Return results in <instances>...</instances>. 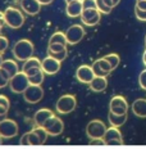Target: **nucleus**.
Masks as SVG:
<instances>
[{"label": "nucleus", "instance_id": "obj_41", "mask_svg": "<svg viewBox=\"0 0 146 149\" xmlns=\"http://www.w3.org/2000/svg\"><path fill=\"white\" fill-rule=\"evenodd\" d=\"M102 1H104L107 5H109L110 8H114V7H116V4H114L113 0H102Z\"/></svg>", "mask_w": 146, "mask_h": 149}, {"label": "nucleus", "instance_id": "obj_21", "mask_svg": "<svg viewBox=\"0 0 146 149\" xmlns=\"http://www.w3.org/2000/svg\"><path fill=\"white\" fill-rule=\"evenodd\" d=\"M108 88V80L107 77L101 76H95V79L90 82V89L94 93H101Z\"/></svg>", "mask_w": 146, "mask_h": 149}, {"label": "nucleus", "instance_id": "obj_37", "mask_svg": "<svg viewBox=\"0 0 146 149\" xmlns=\"http://www.w3.org/2000/svg\"><path fill=\"white\" fill-rule=\"evenodd\" d=\"M0 105L8 108V109H9V107H10V102H9V99L5 97V95H0Z\"/></svg>", "mask_w": 146, "mask_h": 149}, {"label": "nucleus", "instance_id": "obj_36", "mask_svg": "<svg viewBox=\"0 0 146 149\" xmlns=\"http://www.w3.org/2000/svg\"><path fill=\"white\" fill-rule=\"evenodd\" d=\"M90 145H107L105 140L102 138H96V139H90Z\"/></svg>", "mask_w": 146, "mask_h": 149}, {"label": "nucleus", "instance_id": "obj_52", "mask_svg": "<svg viewBox=\"0 0 146 149\" xmlns=\"http://www.w3.org/2000/svg\"><path fill=\"white\" fill-rule=\"evenodd\" d=\"M0 32H1V30H0Z\"/></svg>", "mask_w": 146, "mask_h": 149}, {"label": "nucleus", "instance_id": "obj_2", "mask_svg": "<svg viewBox=\"0 0 146 149\" xmlns=\"http://www.w3.org/2000/svg\"><path fill=\"white\" fill-rule=\"evenodd\" d=\"M5 14V23H7L8 27L10 29H21L24 23V15L22 13V9H18L14 7H8L4 10Z\"/></svg>", "mask_w": 146, "mask_h": 149}, {"label": "nucleus", "instance_id": "obj_30", "mask_svg": "<svg viewBox=\"0 0 146 149\" xmlns=\"http://www.w3.org/2000/svg\"><path fill=\"white\" fill-rule=\"evenodd\" d=\"M96 7H98V9L101 12L102 14H108V13H110L111 12V9L113 8H110L109 5H107L102 0H96Z\"/></svg>", "mask_w": 146, "mask_h": 149}, {"label": "nucleus", "instance_id": "obj_7", "mask_svg": "<svg viewBox=\"0 0 146 149\" xmlns=\"http://www.w3.org/2000/svg\"><path fill=\"white\" fill-rule=\"evenodd\" d=\"M42 98H44V89L41 88V85L30 84L28 88L23 91V99L30 104L39 103V102H41Z\"/></svg>", "mask_w": 146, "mask_h": 149}, {"label": "nucleus", "instance_id": "obj_16", "mask_svg": "<svg viewBox=\"0 0 146 149\" xmlns=\"http://www.w3.org/2000/svg\"><path fill=\"white\" fill-rule=\"evenodd\" d=\"M42 4L39 0H21V9L28 15H36L41 10Z\"/></svg>", "mask_w": 146, "mask_h": 149}, {"label": "nucleus", "instance_id": "obj_38", "mask_svg": "<svg viewBox=\"0 0 146 149\" xmlns=\"http://www.w3.org/2000/svg\"><path fill=\"white\" fill-rule=\"evenodd\" d=\"M136 7L146 10V0H136Z\"/></svg>", "mask_w": 146, "mask_h": 149}, {"label": "nucleus", "instance_id": "obj_25", "mask_svg": "<svg viewBox=\"0 0 146 149\" xmlns=\"http://www.w3.org/2000/svg\"><path fill=\"white\" fill-rule=\"evenodd\" d=\"M45 74L46 73L42 71V68H40V70L37 71L35 74H32V76L28 77V79H30V84H33V85H41V84L44 82Z\"/></svg>", "mask_w": 146, "mask_h": 149}, {"label": "nucleus", "instance_id": "obj_35", "mask_svg": "<svg viewBox=\"0 0 146 149\" xmlns=\"http://www.w3.org/2000/svg\"><path fill=\"white\" fill-rule=\"evenodd\" d=\"M83 9H89V8H98L96 7V0H82Z\"/></svg>", "mask_w": 146, "mask_h": 149}, {"label": "nucleus", "instance_id": "obj_8", "mask_svg": "<svg viewBox=\"0 0 146 149\" xmlns=\"http://www.w3.org/2000/svg\"><path fill=\"white\" fill-rule=\"evenodd\" d=\"M101 12L98 8H89V9H83L81 13V21L85 26H96L99 22L101 21Z\"/></svg>", "mask_w": 146, "mask_h": 149}, {"label": "nucleus", "instance_id": "obj_51", "mask_svg": "<svg viewBox=\"0 0 146 149\" xmlns=\"http://www.w3.org/2000/svg\"><path fill=\"white\" fill-rule=\"evenodd\" d=\"M145 45H146V36H145Z\"/></svg>", "mask_w": 146, "mask_h": 149}, {"label": "nucleus", "instance_id": "obj_22", "mask_svg": "<svg viewBox=\"0 0 146 149\" xmlns=\"http://www.w3.org/2000/svg\"><path fill=\"white\" fill-rule=\"evenodd\" d=\"M108 121H109L110 126L120 127L122 125L126 123V121H127V113L126 114H117V113H113V112L109 111V114H108Z\"/></svg>", "mask_w": 146, "mask_h": 149}, {"label": "nucleus", "instance_id": "obj_40", "mask_svg": "<svg viewBox=\"0 0 146 149\" xmlns=\"http://www.w3.org/2000/svg\"><path fill=\"white\" fill-rule=\"evenodd\" d=\"M8 108H5V107H3V105H0V114L1 116H7V113H8Z\"/></svg>", "mask_w": 146, "mask_h": 149}, {"label": "nucleus", "instance_id": "obj_28", "mask_svg": "<svg viewBox=\"0 0 146 149\" xmlns=\"http://www.w3.org/2000/svg\"><path fill=\"white\" fill-rule=\"evenodd\" d=\"M92 70H94V72H95V76H101V77H107V76H109V73L108 72H105L104 70L100 67V64L98 63V61H95L94 63H92Z\"/></svg>", "mask_w": 146, "mask_h": 149}, {"label": "nucleus", "instance_id": "obj_32", "mask_svg": "<svg viewBox=\"0 0 146 149\" xmlns=\"http://www.w3.org/2000/svg\"><path fill=\"white\" fill-rule=\"evenodd\" d=\"M8 84H9V77L4 72H3V70L0 68V89L5 88Z\"/></svg>", "mask_w": 146, "mask_h": 149}, {"label": "nucleus", "instance_id": "obj_46", "mask_svg": "<svg viewBox=\"0 0 146 149\" xmlns=\"http://www.w3.org/2000/svg\"><path fill=\"white\" fill-rule=\"evenodd\" d=\"M113 1H114V4H116V7H117V5L119 4V1H120V0H113Z\"/></svg>", "mask_w": 146, "mask_h": 149}, {"label": "nucleus", "instance_id": "obj_1", "mask_svg": "<svg viewBox=\"0 0 146 149\" xmlns=\"http://www.w3.org/2000/svg\"><path fill=\"white\" fill-rule=\"evenodd\" d=\"M12 53H13L14 58L19 62H24L28 58L33 57V53H35V45L33 42L28 39H22L19 41H17L13 45V49H12Z\"/></svg>", "mask_w": 146, "mask_h": 149}, {"label": "nucleus", "instance_id": "obj_3", "mask_svg": "<svg viewBox=\"0 0 146 149\" xmlns=\"http://www.w3.org/2000/svg\"><path fill=\"white\" fill-rule=\"evenodd\" d=\"M77 107V99L73 94L62 95L55 103V111L59 114H68L73 112Z\"/></svg>", "mask_w": 146, "mask_h": 149}, {"label": "nucleus", "instance_id": "obj_39", "mask_svg": "<svg viewBox=\"0 0 146 149\" xmlns=\"http://www.w3.org/2000/svg\"><path fill=\"white\" fill-rule=\"evenodd\" d=\"M19 144H22V145H30V141H28V132H27V134H24L22 138H21Z\"/></svg>", "mask_w": 146, "mask_h": 149}, {"label": "nucleus", "instance_id": "obj_34", "mask_svg": "<svg viewBox=\"0 0 146 149\" xmlns=\"http://www.w3.org/2000/svg\"><path fill=\"white\" fill-rule=\"evenodd\" d=\"M138 84L141 86V89L146 90V70H144L138 76Z\"/></svg>", "mask_w": 146, "mask_h": 149}, {"label": "nucleus", "instance_id": "obj_50", "mask_svg": "<svg viewBox=\"0 0 146 149\" xmlns=\"http://www.w3.org/2000/svg\"><path fill=\"white\" fill-rule=\"evenodd\" d=\"M69 1H73V0H66V3H69Z\"/></svg>", "mask_w": 146, "mask_h": 149}, {"label": "nucleus", "instance_id": "obj_44", "mask_svg": "<svg viewBox=\"0 0 146 149\" xmlns=\"http://www.w3.org/2000/svg\"><path fill=\"white\" fill-rule=\"evenodd\" d=\"M142 62H144V64L146 66V50L144 52V55H142Z\"/></svg>", "mask_w": 146, "mask_h": 149}, {"label": "nucleus", "instance_id": "obj_17", "mask_svg": "<svg viewBox=\"0 0 146 149\" xmlns=\"http://www.w3.org/2000/svg\"><path fill=\"white\" fill-rule=\"evenodd\" d=\"M0 68H1L3 72L9 77V80H10L14 74H17L19 72V66H18V63H17V59H4Z\"/></svg>", "mask_w": 146, "mask_h": 149}, {"label": "nucleus", "instance_id": "obj_23", "mask_svg": "<svg viewBox=\"0 0 146 149\" xmlns=\"http://www.w3.org/2000/svg\"><path fill=\"white\" fill-rule=\"evenodd\" d=\"M49 44H64V45H68V40H67L66 32H59V31L54 32L50 36V39H49Z\"/></svg>", "mask_w": 146, "mask_h": 149}, {"label": "nucleus", "instance_id": "obj_4", "mask_svg": "<svg viewBox=\"0 0 146 149\" xmlns=\"http://www.w3.org/2000/svg\"><path fill=\"white\" fill-rule=\"evenodd\" d=\"M30 86V79L23 71H19L9 80V89L14 94H23V91Z\"/></svg>", "mask_w": 146, "mask_h": 149}, {"label": "nucleus", "instance_id": "obj_49", "mask_svg": "<svg viewBox=\"0 0 146 149\" xmlns=\"http://www.w3.org/2000/svg\"><path fill=\"white\" fill-rule=\"evenodd\" d=\"M1 143H3V138H1V136H0V144H1Z\"/></svg>", "mask_w": 146, "mask_h": 149}, {"label": "nucleus", "instance_id": "obj_9", "mask_svg": "<svg viewBox=\"0 0 146 149\" xmlns=\"http://www.w3.org/2000/svg\"><path fill=\"white\" fill-rule=\"evenodd\" d=\"M85 33H86V31L83 29V26H81V24H72V26L66 31L68 44L69 45L78 44L81 40L85 37Z\"/></svg>", "mask_w": 146, "mask_h": 149}, {"label": "nucleus", "instance_id": "obj_26", "mask_svg": "<svg viewBox=\"0 0 146 149\" xmlns=\"http://www.w3.org/2000/svg\"><path fill=\"white\" fill-rule=\"evenodd\" d=\"M33 131L36 132L37 135H39V138H40V140H41L42 144H45V141H46V139H48V136H49V132H48V130L45 129L44 126H35L33 127Z\"/></svg>", "mask_w": 146, "mask_h": 149}, {"label": "nucleus", "instance_id": "obj_20", "mask_svg": "<svg viewBox=\"0 0 146 149\" xmlns=\"http://www.w3.org/2000/svg\"><path fill=\"white\" fill-rule=\"evenodd\" d=\"M131 109L133 112V114L137 117H141V118H145L146 117V99H136L132 103Z\"/></svg>", "mask_w": 146, "mask_h": 149}, {"label": "nucleus", "instance_id": "obj_6", "mask_svg": "<svg viewBox=\"0 0 146 149\" xmlns=\"http://www.w3.org/2000/svg\"><path fill=\"white\" fill-rule=\"evenodd\" d=\"M108 127L105 123L100 120H92L90 121L86 126V135L89 139H96V138H104Z\"/></svg>", "mask_w": 146, "mask_h": 149}, {"label": "nucleus", "instance_id": "obj_48", "mask_svg": "<svg viewBox=\"0 0 146 149\" xmlns=\"http://www.w3.org/2000/svg\"><path fill=\"white\" fill-rule=\"evenodd\" d=\"M3 27H4V24H3L1 22H0V30H1V29H3Z\"/></svg>", "mask_w": 146, "mask_h": 149}, {"label": "nucleus", "instance_id": "obj_31", "mask_svg": "<svg viewBox=\"0 0 146 149\" xmlns=\"http://www.w3.org/2000/svg\"><path fill=\"white\" fill-rule=\"evenodd\" d=\"M135 15L138 21H141V22H145L146 21V10H144V9H140L137 7H135Z\"/></svg>", "mask_w": 146, "mask_h": 149}, {"label": "nucleus", "instance_id": "obj_27", "mask_svg": "<svg viewBox=\"0 0 146 149\" xmlns=\"http://www.w3.org/2000/svg\"><path fill=\"white\" fill-rule=\"evenodd\" d=\"M104 58L110 63V66H111V68H113V71L118 67V64H119V62H120L119 55L116 54V53H111V54H107Z\"/></svg>", "mask_w": 146, "mask_h": 149}, {"label": "nucleus", "instance_id": "obj_12", "mask_svg": "<svg viewBox=\"0 0 146 149\" xmlns=\"http://www.w3.org/2000/svg\"><path fill=\"white\" fill-rule=\"evenodd\" d=\"M60 63L62 62L58 61L57 58L51 57V55H48V57L41 61V68L46 74H55L60 70V67H62Z\"/></svg>", "mask_w": 146, "mask_h": 149}, {"label": "nucleus", "instance_id": "obj_5", "mask_svg": "<svg viewBox=\"0 0 146 149\" xmlns=\"http://www.w3.org/2000/svg\"><path fill=\"white\" fill-rule=\"evenodd\" d=\"M19 127L14 120L4 118L0 121V136L3 139H12L18 135Z\"/></svg>", "mask_w": 146, "mask_h": 149}, {"label": "nucleus", "instance_id": "obj_47", "mask_svg": "<svg viewBox=\"0 0 146 149\" xmlns=\"http://www.w3.org/2000/svg\"><path fill=\"white\" fill-rule=\"evenodd\" d=\"M5 118V116H1V114H0V121H1V120H4Z\"/></svg>", "mask_w": 146, "mask_h": 149}, {"label": "nucleus", "instance_id": "obj_15", "mask_svg": "<svg viewBox=\"0 0 146 149\" xmlns=\"http://www.w3.org/2000/svg\"><path fill=\"white\" fill-rule=\"evenodd\" d=\"M48 55H51V57L57 58L58 61L63 62L68 55L67 45H64V44H49Z\"/></svg>", "mask_w": 146, "mask_h": 149}, {"label": "nucleus", "instance_id": "obj_33", "mask_svg": "<svg viewBox=\"0 0 146 149\" xmlns=\"http://www.w3.org/2000/svg\"><path fill=\"white\" fill-rule=\"evenodd\" d=\"M9 46V40L5 36L0 35V53H4Z\"/></svg>", "mask_w": 146, "mask_h": 149}, {"label": "nucleus", "instance_id": "obj_45", "mask_svg": "<svg viewBox=\"0 0 146 149\" xmlns=\"http://www.w3.org/2000/svg\"><path fill=\"white\" fill-rule=\"evenodd\" d=\"M3 61H4V59H3V53H0V66H1Z\"/></svg>", "mask_w": 146, "mask_h": 149}, {"label": "nucleus", "instance_id": "obj_29", "mask_svg": "<svg viewBox=\"0 0 146 149\" xmlns=\"http://www.w3.org/2000/svg\"><path fill=\"white\" fill-rule=\"evenodd\" d=\"M28 141H30V145H41L42 144L39 135H37L33 130H31L28 132Z\"/></svg>", "mask_w": 146, "mask_h": 149}, {"label": "nucleus", "instance_id": "obj_19", "mask_svg": "<svg viewBox=\"0 0 146 149\" xmlns=\"http://www.w3.org/2000/svg\"><path fill=\"white\" fill-rule=\"evenodd\" d=\"M51 116H54V112L48 108H41V109L36 111L35 116H33V122L35 126H44L45 122L50 118Z\"/></svg>", "mask_w": 146, "mask_h": 149}, {"label": "nucleus", "instance_id": "obj_11", "mask_svg": "<svg viewBox=\"0 0 146 149\" xmlns=\"http://www.w3.org/2000/svg\"><path fill=\"white\" fill-rule=\"evenodd\" d=\"M44 127L46 130H48L49 135L51 136H58L60 135L62 132L64 131V122L62 121L59 117H57L54 114V116H51L50 118H49L48 121L45 122Z\"/></svg>", "mask_w": 146, "mask_h": 149}, {"label": "nucleus", "instance_id": "obj_42", "mask_svg": "<svg viewBox=\"0 0 146 149\" xmlns=\"http://www.w3.org/2000/svg\"><path fill=\"white\" fill-rule=\"evenodd\" d=\"M0 22L4 24V26L7 24V23H5V14H4V12H0Z\"/></svg>", "mask_w": 146, "mask_h": 149}, {"label": "nucleus", "instance_id": "obj_24", "mask_svg": "<svg viewBox=\"0 0 146 149\" xmlns=\"http://www.w3.org/2000/svg\"><path fill=\"white\" fill-rule=\"evenodd\" d=\"M35 67H41V61H40L39 58L31 57L27 61H24V63L22 66V71L23 72H26V71L31 70V68H35Z\"/></svg>", "mask_w": 146, "mask_h": 149}, {"label": "nucleus", "instance_id": "obj_43", "mask_svg": "<svg viewBox=\"0 0 146 149\" xmlns=\"http://www.w3.org/2000/svg\"><path fill=\"white\" fill-rule=\"evenodd\" d=\"M39 1L41 3L42 5H49V4H50V3L53 1V0H39Z\"/></svg>", "mask_w": 146, "mask_h": 149}, {"label": "nucleus", "instance_id": "obj_10", "mask_svg": "<svg viewBox=\"0 0 146 149\" xmlns=\"http://www.w3.org/2000/svg\"><path fill=\"white\" fill-rule=\"evenodd\" d=\"M109 111L117 114H126L128 112V103L122 95H116L109 102Z\"/></svg>", "mask_w": 146, "mask_h": 149}, {"label": "nucleus", "instance_id": "obj_18", "mask_svg": "<svg viewBox=\"0 0 146 149\" xmlns=\"http://www.w3.org/2000/svg\"><path fill=\"white\" fill-rule=\"evenodd\" d=\"M82 10H83L82 0H73V1L67 3L66 13H67L68 17H71V18L80 17L81 13H82Z\"/></svg>", "mask_w": 146, "mask_h": 149}, {"label": "nucleus", "instance_id": "obj_14", "mask_svg": "<svg viewBox=\"0 0 146 149\" xmlns=\"http://www.w3.org/2000/svg\"><path fill=\"white\" fill-rule=\"evenodd\" d=\"M76 79L78 80L80 82L89 84L90 85V82L95 79V72H94V70H92V67L86 66V64L80 66L76 71Z\"/></svg>", "mask_w": 146, "mask_h": 149}, {"label": "nucleus", "instance_id": "obj_13", "mask_svg": "<svg viewBox=\"0 0 146 149\" xmlns=\"http://www.w3.org/2000/svg\"><path fill=\"white\" fill-rule=\"evenodd\" d=\"M105 144L107 145H122L123 144V139H122V134L118 130V127L116 126H110L109 129H107L104 138Z\"/></svg>", "mask_w": 146, "mask_h": 149}]
</instances>
